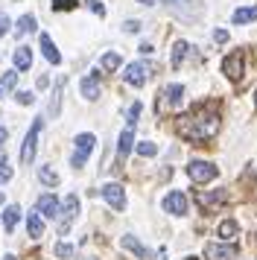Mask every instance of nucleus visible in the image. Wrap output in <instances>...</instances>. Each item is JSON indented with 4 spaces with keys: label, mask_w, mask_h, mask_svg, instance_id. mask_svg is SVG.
<instances>
[{
    "label": "nucleus",
    "mask_w": 257,
    "mask_h": 260,
    "mask_svg": "<svg viewBox=\"0 0 257 260\" xmlns=\"http://www.w3.org/2000/svg\"><path fill=\"white\" fill-rule=\"evenodd\" d=\"M219 114L213 111V108H196L193 114H187V117L178 120V132H181V138H187L190 143H205L210 138H216V132H219Z\"/></svg>",
    "instance_id": "f257e3e1"
},
{
    "label": "nucleus",
    "mask_w": 257,
    "mask_h": 260,
    "mask_svg": "<svg viewBox=\"0 0 257 260\" xmlns=\"http://www.w3.org/2000/svg\"><path fill=\"white\" fill-rule=\"evenodd\" d=\"M73 155H70V164H73V170H82L85 167V161H88V155L93 152V146H97V138H93L91 132H82V135H76V141H73Z\"/></svg>",
    "instance_id": "f03ea898"
},
{
    "label": "nucleus",
    "mask_w": 257,
    "mask_h": 260,
    "mask_svg": "<svg viewBox=\"0 0 257 260\" xmlns=\"http://www.w3.org/2000/svg\"><path fill=\"white\" fill-rule=\"evenodd\" d=\"M41 129H44V120L35 117V123L29 126L26 138H23V146H21V164L23 167L35 161V149H38V135H41Z\"/></svg>",
    "instance_id": "7ed1b4c3"
},
{
    "label": "nucleus",
    "mask_w": 257,
    "mask_h": 260,
    "mask_svg": "<svg viewBox=\"0 0 257 260\" xmlns=\"http://www.w3.org/2000/svg\"><path fill=\"white\" fill-rule=\"evenodd\" d=\"M155 73V68H152L149 61H132L126 68V73H123V79H126L128 85H135V88H140V85L149 82V76Z\"/></svg>",
    "instance_id": "20e7f679"
},
{
    "label": "nucleus",
    "mask_w": 257,
    "mask_h": 260,
    "mask_svg": "<svg viewBox=\"0 0 257 260\" xmlns=\"http://www.w3.org/2000/svg\"><path fill=\"white\" fill-rule=\"evenodd\" d=\"M222 73L231 79V82H240L245 73V53L243 50H234L231 56H225V61H222Z\"/></svg>",
    "instance_id": "39448f33"
},
{
    "label": "nucleus",
    "mask_w": 257,
    "mask_h": 260,
    "mask_svg": "<svg viewBox=\"0 0 257 260\" xmlns=\"http://www.w3.org/2000/svg\"><path fill=\"white\" fill-rule=\"evenodd\" d=\"M216 167L210 164V161H190L187 164V176H190V181L193 184H205V181H213L216 178Z\"/></svg>",
    "instance_id": "423d86ee"
},
{
    "label": "nucleus",
    "mask_w": 257,
    "mask_h": 260,
    "mask_svg": "<svg viewBox=\"0 0 257 260\" xmlns=\"http://www.w3.org/2000/svg\"><path fill=\"white\" fill-rule=\"evenodd\" d=\"M61 213H65V219L58 222V234H68V231H70V225H73V219L79 216V196H76V193H68V196H65Z\"/></svg>",
    "instance_id": "0eeeda50"
},
{
    "label": "nucleus",
    "mask_w": 257,
    "mask_h": 260,
    "mask_svg": "<svg viewBox=\"0 0 257 260\" xmlns=\"http://www.w3.org/2000/svg\"><path fill=\"white\" fill-rule=\"evenodd\" d=\"M196 202L205 208V211H213L228 202V187H219V190H199L196 193Z\"/></svg>",
    "instance_id": "6e6552de"
},
{
    "label": "nucleus",
    "mask_w": 257,
    "mask_h": 260,
    "mask_svg": "<svg viewBox=\"0 0 257 260\" xmlns=\"http://www.w3.org/2000/svg\"><path fill=\"white\" fill-rule=\"evenodd\" d=\"M164 211L170 213V216H184L187 213V196L181 190H170V193L164 196Z\"/></svg>",
    "instance_id": "1a4fd4ad"
},
{
    "label": "nucleus",
    "mask_w": 257,
    "mask_h": 260,
    "mask_svg": "<svg viewBox=\"0 0 257 260\" xmlns=\"http://www.w3.org/2000/svg\"><path fill=\"white\" fill-rule=\"evenodd\" d=\"M35 211L41 213V216H47V219H56L58 213H61V202H58L53 193H44V196H38Z\"/></svg>",
    "instance_id": "9d476101"
},
{
    "label": "nucleus",
    "mask_w": 257,
    "mask_h": 260,
    "mask_svg": "<svg viewBox=\"0 0 257 260\" xmlns=\"http://www.w3.org/2000/svg\"><path fill=\"white\" fill-rule=\"evenodd\" d=\"M100 193H103V199L108 202L114 211H123V208H126V193H123V187H120V184H114V181H111V184H105Z\"/></svg>",
    "instance_id": "9b49d317"
},
{
    "label": "nucleus",
    "mask_w": 257,
    "mask_h": 260,
    "mask_svg": "<svg viewBox=\"0 0 257 260\" xmlns=\"http://www.w3.org/2000/svg\"><path fill=\"white\" fill-rule=\"evenodd\" d=\"M79 91L85 100H100V71H91L88 76H82Z\"/></svg>",
    "instance_id": "f8f14e48"
},
{
    "label": "nucleus",
    "mask_w": 257,
    "mask_h": 260,
    "mask_svg": "<svg viewBox=\"0 0 257 260\" xmlns=\"http://www.w3.org/2000/svg\"><path fill=\"white\" fill-rule=\"evenodd\" d=\"M164 106L167 108H173V111H178V108L184 106V88H181V85H167V88H164Z\"/></svg>",
    "instance_id": "ddd939ff"
},
{
    "label": "nucleus",
    "mask_w": 257,
    "mask_h": 260,
    "mask_svg": "<svg viewBox=\"0 0 257 260\" xmlns=\"http://www.w3.org/2000/svg\"><path fill=\"white\" fill-rule=\"evenodd\" d=\"M205 257H208V260H234V257H237V248L228 246V243H225V246L208 243V246H205Z\"/></svg>",
    "instance_id": "4468645a"
},
{
    "label": "nucleus",
    "mask_w": 257,
    "mask_h": 260,
    "mask_svg": "<svg viewBox=\"0 0 257 260\" xmlns=\"http://www.w3.org/2000/svg\"><path fill=\"white\" fill-rule=\"evenodd\" d=\"M120 243H123V248H126V251H132V254H138L140 260H152V257H155V254H152L149 248H146V246H143V243H140L138 237L126 234V237H123V240H120Z\"/></svg>",
    "instance_id": "2eb2a0df"
},
{
    "label": "nucleus",
    "mask_w": 257,
    "mask_h": 260,
    "mask_svg": "<svg viewBox=\"0 0 257 260\" xmlns=\"http://www.w3.org/2000/svg\"><path fill=\"white\" fill-rule=\"evenodd\" d=\"M41 53H44V59L50 64H61V53H58V47L53 44V38L47 32H41Z\"/></svg>",
    "instance_id": "dca6fc26"
},
{
    "label": "nucleus",
    "mask_w": 257,
    "mask_h": 260,
    "mask_svg": "<svg viewBox=\"0 0 257 260\" xmlns=\"http://www.w3.org/2000/svg\"><path fill=\"white\" fill-rule=\"evenodd\" d=\"M26 231H29L33 240H41V237H44V219H41V213L38 211L26 213Z\"/></svg>",
    "instance_id": "f3484780"
},
{
    "label": "nucleus",
    "mask_w": 257,
    "mask_h": 260,
    "mask_svg": "<svg viewBox=\"0 0 257 260\" xmlns=\"http://www.w3.org/2000/svg\"><path fill=\"white\" fill-rule=\"evenodd\" d=\"M132 146H135V129H123L120 132V141H117V158L123 161L132 152Z\"/></svg>",
    "instance_id": "a211bd4d"
},
{
    "label": "nucleus",
    "mask_w": 257,
    "mask_h": 260,
    "mask_svg": "<svg viewBox=\"0 0 257 260\" xmlns=\"http://www.w3.org/2000/svg\"><path fill=\"white\" fill-rule=\"evenodd\" d=\"M12 59H15V71H29L33 68V50L21 44V47H15V56Z\"/></svg>",
    "instance_id": "6ab92c4d"
},
{
    "label": "nucleus",
    "mask_w": 257,
    "mask_h": 260,
    "mask_svg": "<svg viewBox=\"0 0 257 260\" xmlns=\"http://www.w3.org/2000/svg\"><path fill=\"white\" fill-rule=\"evenodd\" d=\"M231 21L237 26L243 24H251V21H257V6H243V9H237V12L231 15Z\"/></svg>",
    "instance_id": "aec40b11"
},
{
    "label": "nucleus",
    "mask_w": 257,
    "mask_h": 260,
    "mask_svg": "<svg viewBox=\"0 0 257 260\" xmlns=\"http://www.w3.org/2000/svg\"><path fill=\"white\" fill-rule=\"evenodd\" d=\"M216 234L228 243V240H234V237L240 234V225H237V219H222L219 228H216Z\"/></svg>",
    "instance_id": "412c9836"
},
{
    "label": "nucleus",
    "mask_w": 257,
    "mask_h": 260,
    "mask_svg": "<svg viewBox=\"0 0 257 260\" xmlns=\"http://www.w3.org/2000/svg\"><path fill=\"white\" fill-rule=\"evenodd\" d=\"M18 219H21V208H18V205H9V208L3 211V228H6V231H15Z\"/></svg>",
    "instance_id": "4be33fe9"
},
{
    "label": "nucleus",
    "mask_w": 257,
    "mask_h": 260,
    "mask_svg": "<svg viewBox=\"0 0 257 260\" xmlns=\"http://www.w3.org/2000/svg\"><path fill=\"white\" fill-rule=\"evenodd\" d=\"M26 32H35V15H21V21L15 26V36L23 38Z\"/></svg>",
    "instance_id": "5701e85b"
},
{
    "label": "nucleus",
    "mask_w": 257,
    "mask_h": 260,
    "mask_svg": "<svg viewBox=\"0 0 257 260\" xmlns=\"http://www.w3.org/2000/svg\"><path fill=\"white\" fill-rule=\"evenodd\" d=\"M187 53H190V44L187 41H175V47H173V68L175 71L181 68V61L187 59Z\"/></svg>",
    "instance_id": "b1692460"
},
{
    "label": "nucleus",
    "mask_w": 257,
    "mask_h": 260,
    "mask_svg": "<svg viewBox=\"0 0 257 260\" xmlns=\"http://www.w3.org/2000/svg\"><path fill=\"white\" fill-rule=\"evenodd\" d=\"M120 61H123L120 59V53H105L103 59H100V68H103L105 73H114L117 68H120Z\"/></svg>",
    "instance_id": "393cba45"
},
{
    "label": "nucleus",
    "mask_w": 257,
    "mask_h": 260,
    "mask_svg": "<svg viewBox=\"0 0 257 260\" xmlns=\"http://www.w3.org/2000/svg\"><path fill=\"white\" fill-rule=\"evenodd\" d=\"M38 178H41V184H47V187H56L58 184V173L50 170V167H41V170H38Z\"/></svg>",
    "instance_id": "a878e982"
},
{
    "label": "nucleus",
    "mask_w": 257,
    "mask_h": 260,
    "mask_svg": "<svg viewBox=\"0 0 257 260\" xmlns=\"http://www.w3.org/2000/svg\"><path fill=\"white\" fill-rule=\"evenodd\" d=\"M135 149H138L140 158H155V155H158V143H152V141H140L138 146H135Z\"/></svg>",
    "instance_id": "bb28decb"
},
{
    "label": "nucleus",
    "mask_w": 257,
    "mask_h": 260,
    "mask_svg": "<svg viewBox=\"0 0 257 260\" xmlns=\"http://www.w3.org/2000/svg\"><path fill=\"white\" fill-rule=\"evenodd\" d=\"M61 88H65V76L56 82V91H53V100H50V114L56 117L58 114V100H61Z\"/></svg>",
    "instance_id": "cd10ccee"
},
{
    "label": "nucleus",
    "mask_w": 257,
    "mask_h": 260,
    "mask_svg": "<svg viewBox=\"0 0 257 260\" xmlns=\"http://www.w3.org/2000/svg\"><path fill=\"white\" fill-rule=\"evenodd\" d=\"M15 85H18V73L6 71V73H3V79H0V88H3V91H12Z\"/></svg>",
    "instance_id": "c85d7f7f"
},
{
    "label": "nucleus",
    "mask_w": 257,
    "mask_h": 260,
    "mask_svg": "<svg viewBox=\"0 0 257 260\" xmlns=\"http://www.w3.org/2000/svg\"><path fill=\"white\" fill-rule=\"evenodd\" d=\"M53 251H56V257H61V260L73 257V246H70V243H58V246L53 248Z\"/></svg>",
    "instance_id": "c756f323"
},
{
    "label": "nucleus",
    "mask_w": 257,
    "mask_h": 260,
    "mask_svg": "<svg viewBox=\"0 0 257 260\" xmlns=\"http://www.w3.org/2000/svg\"><path fill=\"white\" fill-rule=\"evenodd\" d=\"M140 103H135V106L128 108V129H135V123H138V117H140Z\"/></svg>",
    "instance_id": "7c9ffc66"
},
{
    "label": "nucleus",
    "mask_w": 257,
    "mask_h": 260,
    "mask_svg": "<svg viewBox=\"0 0 257 260\" xmlns=\"http://www.w3.org/2000/svg\"><path fill=\"white\" fill-rule=\"evenodd\" d=\"M15 100H18L21 106H33V103H35V96L29 94V91H18V94H15Z\"/></svg>",
    "instance_id": "2f4dec72"
},
{
    "label": "nucleus",
    "mask_w": 257,
    "mask_h": 260,
    "mask_svg": "<svg viewBox=\"0 0 257 260\" xmlns=\"http://www.w3.org/2000/svg\"><path fill=\"white\" fill-rule=\"evenodd\" d=\"M9 26H12V21H9V15L3 12V9H0V38L6 36V32H9Z\"/></svg>",
    "instance_id": "473e14b6"
},
{
    "label": "nucleus",
    "mask_w": 257,
    "mask_h": 260,
    "mask_svg": "<svg viewBox=\"0 0 257 260\" xmlns=\"http://www.w3.org/2000/svg\"><path fill=\"white\" fill-rule=\"evenodd\" d=\"M6 181H12V167L0 164V184H6Z\"/></svg>",
    "instance_id": "72a5a7b5"
},
{
    "label": "nucleus",
    "mask_w": 257,
    "mask_h": 260,
    "mask_svg": "<svg viewBox=\"0 0 257 260\" xmlns=\"http://www.w3.org/2000/svg\"><path fill=\"white\" fill-rule=\"evenodd\" d=\"M213 38H216V44H225V41H228V29H216Z\"/></svg>",
    "instance_id": "f704fd0d"
},
{
    "label": "nucleus",
    "mask_w": 257,
    "mask_h": 260,
    "mask_svg": "<svg viewBox=\"0 0 257 260\" xmlns=\"http://www.w3.org/2000/svg\"><path fill=\"white\" fill-rule=\"evenodd\" d=\"M123 29H126V32H138V29H140V21H126V24H123Z\"/></svg>",
    "instance_id": "c9c22d12"
},
{
    "label": "nucleus",
    "mask_w": 257,
    "mask_h": 260,
    "mask_svg": "<svg viewBox=\"0 0 257 260\" xmlns=\"http://www.w3.org/2000/svg\"><path fill=\"white\" fill-rule=\"evenodd\" d=\"M91 9H93V12H97V15H100V18H103V15H105V6H103V3H100V0H91Z\"/></svg>",
    "instance_id": "e433bc0d"
},
{
    "label": "nucleus",
    "mask_w": 257,
    "mask_h": 260,
    "mask_svg": "<svg viewBox=\"0 0 257 260\" xmlns=\"http://www.w3.org/2000/svg\"><path fill=\"white\" fill-rule=\"evenodd\" d=\"M35 85H38V88H47V85H50V76H47V73H41V76L35 79Z\"/></svg>",
    "instance_id": "4c0bfd02"
},
{
    "label": "nucleus",
    "mask_w": 257,
    "mask_h": 260,
    "mask_svg": "<svg viewBox=\"0 0 257 260\" xmlns=\"http://www.w3.org/2000/svg\"><path fill=\"white\" fill-rule=\"evenodd\" d=\"M140 53H143V56H152L155 50H152V44H146V41H143V44H140Z\"/></svg>",
    "instance_id": "58836bf2"
},
{
    "label": "nucleus",
    "mask_w": 257,
    "mask_h": 260,
    "mask_svg": "<svg viewBox=\"0 0 257 260\" xmlns=\"http://www.w3.org/2000/svg\"><path fill=\"white\" fill-rule=\"evenodd\" d=\"M6 138H9V129H6V126H0V146L6 143Z\"/></svg>",
    "instance_id": "ea45409f"
},
{
    "label": "nucleus",
    "mask_w": 257,
    "mask_h": 260,
    "mask_svg": "<svg viewBox=\"0 0 257 260\" xmlns=\"http://www.w3.org/2000/svg\"><path fill=\"white\" fill-rule=\"evenodd\" d=\"M3 199H6V196H3V190H0V205H3Z\"/></svg>",
    "instance_id": "a19ab883"
},
{
    "label": "nucleus",
    "mask_w": 257,
    "mask_h": 260,
    "mask_svg": "<svg viewBox=\"0 0 257 260\" xmlns=\"http://www.w3.org/2000/svg\"><path fill=\"white\" fill-rule=\"evenodd\" d=\"M3 260H15V257H12V254H6V257H3Z\"/></svg>",
    "instance_id": "79ce46f5"
},
{
    "label": "nucleus",
    "mask_w": 257,
    "mask_h": 260,
    "mask_svg": "<svg viewBox=\"0 0 257 260\" xmlns=\"http://www.w3.org/2000/svg\"><path fill=\"white\" fill-rule=\"evenodd\" d=\"M164 3H175V0H164Z\"/></svg>",
    "instance_id": "37998d69"
},
{
    "label": "nucleus",
    "mask_w": 257,
    "mask_h": 260,
    "mask_svg": "<svg viewBox=\"0 0 257 260\" xmlns=\"http://www.w3.org/2000/svg\"><path fill=\"white\" fill-rule=\"evenodd\" d=\"M254 106H257V94H254Z\"/></svg>",
    "instance_id": "c03bdc74"
},
{
    "label": "nucleus",
    "mask_w": 257,
    "mask_h": 260,
    "mask_svg": "<svg viewBox=\"0 0 257 260\" xmlns=\"http://www.w3.org/2000/svg\"><path fill=\"white\" fill-rule=\"evenodd\" d=\"M0 91H3V88H0Z\"/></svg>",
    "instance_id": "a18cd8bd"
}]
</instances>
